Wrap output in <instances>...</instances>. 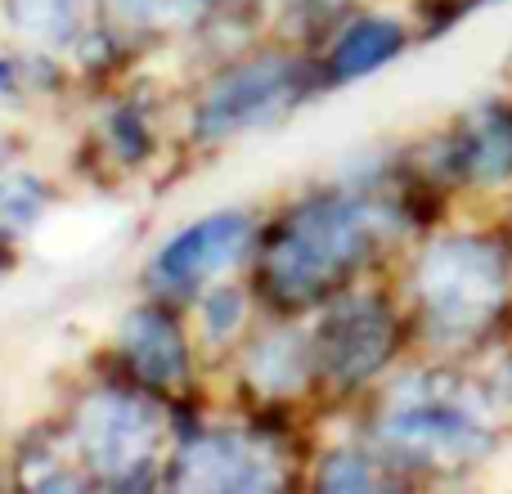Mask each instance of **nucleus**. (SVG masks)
I'll return each mask as SVG.
<instances>
[{"mask_svg": "<svg viewBox=\"0 0 512 494\" xmlns=\"http://www.w3.org/2000/svg\"><path fill=\"white\" fill-rule=\"evenodd\" d=\"M418 297L441 342H472L508 297V256L490 239H441L418 265Z\"/></svg>", "mask_w": 512, "mask_h": 494, "instance_id": "obj_1", "label": "nucleus"}, {"mask_svg": "<svg viewBox=\"0 0 512 494\" xmlns=\"http://www.w3.org/2000/svg\"><path fill=\"white\" fill-rule=\"evenodd\" d=\"M382 230V207L369 203H315L292 216L270 247V279L283 297H306L333 274L351 270Z\"/></svg>", "mask_w": 512, "mask_h": 494, "instance_id": "obj_2", "label": "nucleus"}, {"mask_svg": "<svg viewBox=\"0 0 512 494\" xmlns=\"http://www.w3.org/2000/svg\"><path fill=\"white\" fill-rule=\"evenodd\" d=\"M81 454L104 477H131L158 445V414L131 396H95L77 418Z\"/></svg>", "mask_w": 512, "mask_h": 494, "instance_id": "obj_3", "label": "nucleus"}, {"mask_svg": "<svg viewBox=\"0 0 512 494\" xmlns=\"http://www.w3.org/2000/svg\"><path fill=\"white\" fill-rule=\"evenodd\" d=\"M391 351V315L382 301L351 297L328 310L319 328V360L337 382H360L387 360Z\"/></svg>", "mask_w": 512, "mask_h": 494, "instance_id": "obj_4", "label": "nucleus"}, {"mask_svg": "<svg viewBox=\"0 0 512 494\" xmlns=\"http://www.w3.org/2000/svg\"><path fill=\"white\" fill-rule=\"evenodd\" d=\"M252 239V221L239 212H221L207 216V221L189 225L185 234H176L153 261V279L162 288H194L198 279H212V274L230 270L243 256V247Z\"/></svg>", "mask_w": 512, "mask_h": 494, "instance_id": "obj_5", "label": "nucleus"}, {"mask_svg": "<svg viewBox=\"0 0 512 494\" xmlns=\"http://www.w3.org/2000/svg\"><path fill=\"white\" fill-rule=\"evenodd\" d=\"M288 99V63L283 59H256L248 68L230 72L198 108V135L225 140V135L256 126Z\"/></svg>", "mask_w": 512, "mask_h": 494, "instance_id": "obj_6", "label": "nucleus"}, {"mask_svg": "<svg viewBox=\"0 0 512 494\" xmlns=\"http://www.w3.org/2000/svg\"><path fill=\"white\" fill-rule=\"evenodd\" d=\"M382 436L400 450L432 454V459H481L490 450V432L481 423H472L463 409L436 400H414L400 405L396 414L382 423Z\"/></svg>", "mask_w": 512, "mask_h": 494, "instance_id": "obj_7", "label": "nucleus"}, {"mask_svg": "<svg viewBox=\"0 0 512 494\" xmlns=\"http://www.w3.org/2000/svg\"><path fill=\"white\" fill-rule=\"evenodd\" d=\"M180 486L189 490H270L274 463L239 436H203L180 459Z\"/></svg>", "mask_w": 512, "mask_h": 494, "instance_id": "obj_8", "label": "nucleus"}, {"mask_svg": "<svg viewBox=\"0 0 512 494\" xmlns=\"http://www.w3.org/2000/svg\"><path fill=\"white\" fill-rule=\"evenodd\" d=\"M122 346L131 355V364L153 382H171L185 373V346L180 333L153 310H135L122 328Z\"/></svg>", "mask_w": 512, "mask_h": 494, "instance_id": "obj_9", "label": "nucleus"}, {"mask_svg": "<svg viewBox=\"0 0 512 494\" xmlns=\"http://www.w3.org/2000/svg\"><path fill=\"white\" fill-rule=\"evenodd\" d=\"M463 171L477 185H504L512 176V108L477 113L472 131L463 135Z\"/></svg>", "mask_w": 512, "mask_h": 494, "instance_id": "obj_10", "label": "nucleus"}, {"mask_svg": "<svg viewBox=\"0 0 512 494\" xmlns=\"http://www.w3.org/2000/svg\"><path fill=\"white\" fill-rule=\"evenodd\" d=\"M400 45H405V27H400L396 18H364V23H355L351 32L337 41L333 77H342V81L364 77V72L382 68L387 59H396Z\"/></svg>", "mask_w": 512, "mask_h": 494, "instance_id": "obj_11", "label": "nucleus"}, {"mask_svg": "<svg viewBox=\"0 0 512 494\" xmlns=\"http://www.w3.org/2000/svg\"><path fill=\"white\" fill-rule=\"evenodd\" d=\"M248 373L261 391H297L306 382V342L297 333H270L252 346Z\"/></svg>", "mask_w": 512, "mask_h": 494, "instance_id": "obj_12", "label": "nucleus"}, {"mask_svg": "<svg viewBox=\"0 0 512 494\" xmlns=\"http://www.w3.org/2000/svg\"><path fill=\"white\" fill-rule=\"evenodd\" d=\"M14 27L36 41H68L77 27V0H9Z\"/></svg>", "mask_w": 512, "mask_h": 494, "instance_id": "obj_13", "label": "nucleus"}, {"mask_svg": "<svg viewBox=\"0 0 512 494\" xmlns=\"http://www.w3.org/2000/svg\"><path fill=\"white\" fill-rule=\"evenodd\" d=\"M203 324H207V337H212V342L234 337L243 324V297L234 288H216L203 306Z\"/></svg>", "mask_w": 512, "mask_h": 494, "instance_id": "obj_14", "label": "nucleus"}, {"mask_svg": "<svg viewBox=\"0 0 512 494\" xmlns=\"http://www.w3.org/2000/svg\"><path fill=\"white\" fill-rule=\"evenodd\" d=\"M319 486L324 490H369L373 486V472L364 459H355V454H333V459L324 463V472H319Z\"/></svg>", "mask_w": 512, "mask_h": 494, "instance_id": "obj_15", "label": "nucleus"}, {"mask_svg": "<svg viewBox=\"0 0 512 494\" xmlns=\"http://www.w3.org/2000/svg\"><path fill=\"white\" fill-rule=\"evenodd\" d=\"M41 212V189L32 180H0V221L27 225Z\"/></svg>", "mask_w": 512, "mask_h": 494, "instance_id": "obj_16", "label": "nucleus"}, {"mask_svg": "<svg viewBox=\"0 0 512 494\" xmlns=\"http://www.w3.org/2000/svg\"><path fill=\"white\" fill-rule=\"evenodd\" d=\"M0 167H5V140H0Z\"/></svg>", "mask_w": 512, "mask_h": 494, "instance_id": "obj_17", "label": "nucleus"}]
</instances>
